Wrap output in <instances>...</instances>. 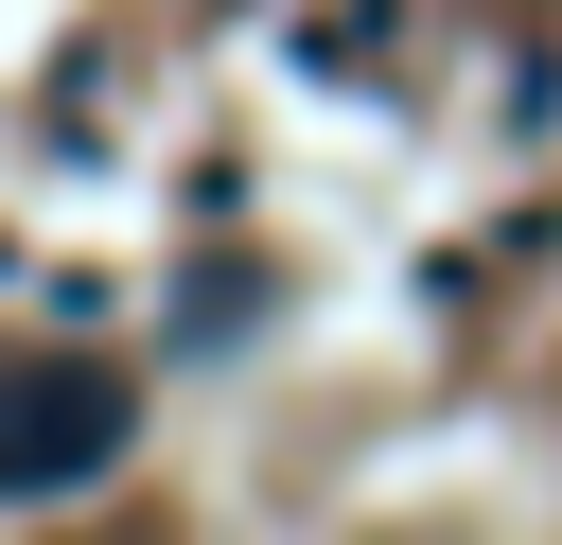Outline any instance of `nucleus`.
<instances>
[{"label": "nucleus", "instance_id": "f257e3e1", "mask_svg": "<svg viewBox=\"0 0 562 545\" xmlns=\"http://www.w3.org/2000/svg\"><path fill=\"white\" fill-rule=\"evenodd\" d=\"M140 440V387L105 352H0V492H88Z\"/></svg>", "mask_w": 562, "mask_h": 545}]
</instances>
